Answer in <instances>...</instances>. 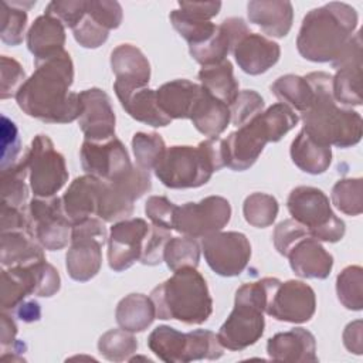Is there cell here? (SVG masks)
Here are the masks:
<instances>
[{"label":"cell","instance_id":"obj_1","mask_svg":"<svg viewBox=\"0 0 363 363\" xmlns=\"http://www.w3.org/2000/svg\"><path fill=\"white\" fill-rule=\"evenodd\" d=\"M34 65V72L16 95L18 108L45 123H69L78 119L82 102L79 94L69 91L74 82V64L69 54L64 50Z\"/></svg>","mask_w":363,"mask_h":363},{"label":"cell","instance_id":"obj_2","mask_svg":"<svg viewBox=\"0 0 363 363\" xmlns=\"http://www.w3.org/2000/svg\"><path fill=\"white\" fill-rule=\"evenodd\" d=\"M309 82L313 99L302 112L305 133L319 145L350 147L360 142L363 133L362 116L352 109L342 108L332 94V75L323 71L305 77Z\"/></svg>","mask_w":363,"mask_h":363},{"label":"cell","instance_id":"obj_3","mask_svg":"<svg viewBox=\"0 0 363 363\" xmlns=\"http://www.w3.org/2000/svg\"><path fill=\"white\" fill-rule=\"evenodd\" d=\"M357 27V13L347 4L330 1L312 9L302 20L296 48L312 62H332L349 44Z\"/></svg>","mask_w":363,"mask_h":363},{"label":"cell","instance_id":"obj_4","mask_svg":"<svg viewBox=\"0 0 363 363\" xmlns=\"http://www.w3.org/2000/svg\"><path fill=\"white\" fill-rule=\"evenodd\" d=\"M227 166L225 140L207 138L197 146L166 147L155 167V176L169 189H194L206 184L214 172Z\"/></svg>","mask_w":363,"mask_h":363},{"label":"cell","instance_id":"obj_5","mask_svg":"<svg viewBox=\"0 0 363 363\" xmlns=\"http://www.w3.org/2000/svg\"><path fill=\"white\" fill-rule=\"evenodd\" d=\"M157 319H176L201 325L213 312V299L203 275L196 268H182L150 292Z\"/></svg>","mask_w":363,"mask_h":363},{"label":"cell","instance_id":"obj_6","mask_svg":"<svg viewBox=\"0 0 363 363\" xmlns=\"http://www.w3.org/2000/svg\"><path fill=\"white\" fill-rule=\"evenodd\" d=\"M269 277L241 285L234 298V309L221 325L217 337L228 350H244L257 343L265 328V305Z\"/></svg>","mask_w":363,"mask_h":363},{"label":"cell","instance_id":"obj_7","mask_svg":"<svg viewBox=\"0 0 363 363\" xmlns=\"http://www.w3.org/2000/svg\"><path fill=\"white\" fill-rule=\"evenodd\" d=\"M286 207L292 218L302 224L312 238L325 242H337L343 238L345 223L332 211L329 199L320 189L312 186L292 189Z\"/></svg>","mask_w":363,"mask_h":363},{"label":"cell","instance_id":"obj_8","mask_svg":"<svg viewBox=\"0 0 363 363\" xmlns=\"http://www.w3.org/2000/svg\"><path fill=\"white\" fill-rule=\"evenodd\" d=\"M60 274L47 259L3 268L1 309L14 311L28 295L50 298L60 291Z\"/></svg>","mask_w":363,"mask_h":363},{"label":"cell","instance_id":"obj_9","mask_svg":"<svg viewBox=\"0 0 363 363\" xmlns=\"http://www.w3.org/2000/svg\"><path fill=\"white\" fill-rule=\"evenodd\" d=\"M106 238V227L98 217H88L72 224L65 267L74 281L85 282L99 272L102 265V247Z\"/></svg>","mask_w":363,"mask_h":363},{"label":"cell","instance_id":"obj_10","mask_svg":"<svg viewBox=\"0 0 363 363\" xmlns=\"http://www.w3.org/2000/svg\"><path fill=\"white\" fill-rule=\"evenodd\" d=\"M152 189L147 170L132 166L118 179L101 182L96 217L104 223H116L128 218L133 211V203Z\"/></svg>","mask_w":363,"mask_h":363},{"label":"cell","instance_id":"obj_11","mask_svg":"<svg viewBox=\"0 0 363 363\" xmlns=\"http://www.w3.org/2000/svg\"><path fill=\"white\" fill-rule=\"evenodd\" d=\"M28 170L30 189L35 197H51L68 180L64 156L47 135H37L23 157Z\"/></svg>","mask_w":363,"mask_h":363},{"label":"cell","instance_id":"obj_12","mask_svg":"<svg viewBox=\"0 0 363 363\" xmlns=\"http://www.w3.org/2000/svg\"><path fill=\"white\" fill-rule=\"evenodd\" d=\"M27 216L31 235L44 250L58 251L71 241L72 224L64 211L62 199L34 196L28 201Z\"/></svg>","mask_w":363,"mask_h":363},{"label":"cell","instance_id":"obj_13","mask_svg":"<svg viewBox=\"0 0 363 363\" xmlns=\"http://www.w3.org/2000/svg\"><path fill=\"white\" fill-rule=\"evenodd\" d=\"M315 309L316 296L308 284L296 279L281 282L278 278H269L267 315L281 322L305 323L315 315Z\"/></svg>","mask_w":363,"mask_h":363},{"label":"cell","instance_id":"obj_14","mask_svg":"<svg viewBox=\"0 0 363 363\" xmlns=\"http://www.w3.org/2000/svg\"><path fill=\"white\" fill-rule=\"evenodd\" d=\"M231 218V206L221 196H208L199 203H184L176 207L173 230L191 237L204 238L221 231Z\"/></svg>","mask_w":363,"mask_h":363},{"label":"cell","instance_id":"obj_15","mask_svg":"<svg viewBox=\"0 0 363 363\" xmlns=\"http://www.w3.org/2000/svg\"><path fill=\"white\" fill-rule=\"evenodd\" d=\"M201 250L208 267L221 277H237L248 265L251 244L238 231H217L201 240Z\"/></svg>","mask_w":363,"mask_h":363},{"label":"cell","instance_id":"obj_16","mask_svg":"<svg viewBox=\"0 0 363 363\" xmlns=\"http://www.w3.org/2000/svg\"><path fill=\"white\" fill-rule=\"evenodd\" d=\"M336 69L332 77V94L339 105H362V37L354 33L349 44L330 62Z\"/></svg>","mask_w":363,"mask_h":363},{"label":"cell","instance_id":"obj_17","mask_svg":"<svg viewBox=\"0 0 363 363\" xmlns=\"http://www.w3.org/2000/svg\"><path fill=\"white\" fill-rule=\"evenodd\" d=\"M79 159L86 174L105 182L121 177L133 166L125 145L116 136L104 142L84 140Z\"/></svg>","mask_w":363,"mask_h":363},{"label":"cell","instance_id":"obj_18","mask_svg":"<svg viewBox=\"0 0 363 363\" xmlns=\"http://www.w3.org/2000/svg\"><path fill=\"white\" fill-rule=\"evenodd\" d=\"M150 225L143 218H125L111 227L108 237V264L115 272L130 268L140 259Z\"/></svg>","mask_w":363,"mask_h":363},{"label":"cell","instance_id":"obj_19","mask_svg":"<svg viewBox=\"0 0 363 363\" xmlns=\"http://www.w3.org/2000/svg\"><path fill=\"white\" fill-rule=\"evenodd\" d=\"M261 113L248 123L240 126L235 132H231L227 139H224L227 149V166L231 170L242 172L250 169L262 153L265 145L271 142L268 128Z\"/></svg>","mask_w":363,"mask_h":363},{"label":"cell","instance_id":"obj_20","mask_svg":"<svg viewBox=\"0 0 363 363\" xmlns=\"http://www.w3.org/2000/svg\"><path fill=\"white\" fill-rule=\"evenodd\" d=\"M82 112L78 118L85 140L104 142L115 136V112L109 95L99 88H89L79 92Z\"/></svg>","mask_w":363,"mask_h":363},{"label":"cell","instance_id":"obj_21","mask_svg":"<svg viewBox=\"0 0 363 363\" xmlns=\"http://www.w3.org/2000/svg\"><path fill=\"white\" fill-rule=\"evenodd\" d=\"M248 33L250 30L242 18L230 17L217 26L216 33L208 40L197 45H189V52L200 65H214L227 60L228 52Z\"/></svg>","mask_w":363,"mask_h":363},{"label":"cell","instance_id":"obj_22","mask_svg":"<svg viewBox=\"0 0 363 363\" xmlns=\"http://www.w3.org/2000/svg\"><path fill=\"white\" fill-rule=\"evenodd\" d=\"M113 91L122 108L133 119L153 128L170 125L172 119L160 109L155 89L115 81Z\"/></svg>","mask_w":363,"mask_h":363},{"label":"cell","instance_id":"obj_23","mask_svg":"<svg viewBox=\"0 0 363 363\" xmlns=\"http://www.w3.org/2000/svg\"><path fill=\"white\" fill-rule=\"evenodd\" d=\"M231 52L245 74L259 75L278 62L281 48L278 43L250 31L234 45Z\"/></svg>","mask_w":363,"mask_h":363},{"label":"cell","instance_id":"obj_24","mask_svg":"<svg viewBox=\"0 0 363 363\" xmlns=\"http://www.w3.org/2000/svg\"><path fill=\"white\" fill-rule=\"evenodd\" d=\"M292 271L301 278L325 279L333 267V257L320 241L306 235L301 238L286 254Z\"/></svg>","mask_w":363,"mask_h":363},{"label":"cell","instance_id":"obj_25","mask_svg":"<svg viewBox=\"0 0 363 363\" xmlns=\"http://www.w3.org/2000/svg\"><path fill=\"white\" fill-rule=\"evenodd\" d=\"M267 353L278 362H318L315 336L303 328H294L269 337Z\"/></svg>","mask_w":363,"mask_h":363},{"label":"cell","instance_id":"obj_26","mask_svg":"<svg viewBox=\"0 0 363 363\" xmlns=\"http://www.w3.org/2000/svg\"><path fill=\"white\" fill-rule=\"evenodd\" d=\"M247 14L264 34L282 38L292 27L294 7L286 0H252L247 4Z\"/></svg>","mask_w":363,"mask_h":363},{"label":"cell","instance_id":"obj_27","mask_svg":"<svg viewBox=\"0 0 363 363\" xmlns=\"http://www.w3.org/2000/svg\"><path fill=\"white\" fill-rule=\"evenodd\" d=\"M65 26L54 16L43 14L34 20L27 31V48L34 62L47 60L64 51Z\"/></svg>","mask_w":363,"mask_h":363},{"label":"cell","instance_id":"obj_28","mask_svg":"<svg viewBox=\"0 0 363 363\" xmlns=\"http://www.w3.org/2000/svg\"><path fill=\"white\" fill-rule=\"evenodd\" d=\"M101 182L102 180L95 176L84 174L74 179L68 186L62 196V206L71 224L96 216Z\"/></svg>","mask_w":363,"mask_h":363},{"label":"cell","instance_id":"obj_29","mask_svg":"<svg viewBox=\"0 0 363 363\" xmlns=\"http://www.w3.org/2000/svg\"><path fill=\"white\" fill-rule=\"evenodd\" d=\"M189 119L207 138L220 136L231 122L230 106L210 95L203 86L193 104Z\"/></svg>","mask_w":363,"mask_h":363},{"label":"cell","instance_id":"obj_30","mask_svg":"<svg viewBox=\"0 0 363 363\" xmlns=\"http://www.w3.org/2000/svg\"><path fill=\"white\" fill-rule=\"evenodd\" d=\"M111 68L119 82L147 86L150 64L145 54L132 44H121L111 52Z\"/></svg>","mask_w":363,"mask_h":363},{"label":"cell","instance_id":"obj_31","mask_svg":"<svg viewBox=\"0 0 363 363\" xmlns=\"http://www.w3.org/2000/svg\"><path fill=\"white\" fill-rule=\"evenodd\" d=\"M43 250L30 231L0 233V262L3 268L43 261L45 259Z\"/></svg>","mask_w":363,"mask_h":363},{"label":"cell","instance_id":"obj_32","mask_svg":"<svg viewBox=\"0 0 363 363\" xmlns=\"http://www.w3.org/2000/svg\"><path fill=\"white\" fill-rule=\"evenodd\" d=\"M201 89L200 84L189 79H174L156 89L160 109L173 119H189L193 104Z\"/></svg>","mask_w":363,"mask_h":363},{"label":"cell","instance_id":"obj_33","mask_svg":"<svg viewBox=\"0 0 363 363\" xmlns=\"http://www.w3.org/2000/svg\"><path fill=\"white\" fill-rule=\"evenodd\" d=\"M149 349L166 363L190 362V333H183L167 325L155 328L147 337Z\"/></svg>","mask_w":363,"mask_h":363},{"label":"cell","instance_id":"obj_34","mask_svg":"<svg viewBox=\"0 0 363 363\" xmlns=\"http://www.w3.org/2000/svg\"><path fill=\"white\" fill-rule=\"evenodd\" d=\"M289 153L295 166L309 174H322L332 163L330 146L316 143L305 133L303 129L292 140Z\"/></svg>","mask_w":363,"mask_h":363},{"label":"cell","instance_id":"obj_35","mask_svg":"<svg viewBox=\"0 0 363 363\" xmlns=\"http://www.w3.org/2000/svg\"><path fill=\"white\" fill-rule=\"evenodd\" d=\"M115 318L122 329L132 333L143 332L156 318L153 301L143 294H129L119 301Z\"/></svg>","mask_w":363,"mask_h":363},{"label":"cell","instance_id":"obj_36","mask_svg":"<svg viewBox=\"0 0 363 363\" xmlns=\"http://www.w3.org/2000/svg\"><path fill=\"white\" fill-rule=\"evenodd\" d=\"M200 85L214 98L227 104L228 106L237 98L238 81L234 77L233 64L228 60H224L214 65L203 67L199 71Z\"/></svg>","mask_w":363,"mask_h":363},{"label":"cell","instance_id":"obj_37","mask_svg":"<svg viewBox=\"0 0 363 363\" xmlns=\"http://www.w3.org/2000/svg\"><path fill=\"white\" fill-rule=\"evenodd\" d=\"M271 92L281 101V104L301 113L311 106L313 99L312 88L305 77L294 74H286L277 78L271 85Z\"/></svg>","mask_w":363,"mask_h":363},{"label":"cell","instance_id":"obj_38","mask_svg":"<svg viewBox=\"0 0 363 363\" xmlns=\"http://www.w3.org/2000/svg\"><path fill=\"white\" fill-rule=\"evenodd\" d=\"M26 177H28V170L24 160H20L0 172L1 204L27 211L28 186L26 183Z\"/></svg>","mask_w":363,"mask_h":363},{"label":"cell","instance_id":"obj_39","mask_svg":"<svg viewBox=\"0 0 363 363\" xmlns=\"http://www.w3.org/2000/svg\"><path fill=\"white\" fill-rule=\"evenodd\" d=\"M35 1H0V37L7 45L16 47L23 43L27 26V10Z\"/></svg>","mask_w":363,"mask_h":363},{"label":"cell","instance_id":"obj_40","mask_svg":"<svg viewBox=\"0 0 363 363\" xmlns=\"http://www.w3.org/2000/svg\"><path fill=\"white\" fill-rule=\"evenodd\" d=\"M163 261L173 272L182 268H197L200 244L191 237H172L164 247Z\"/></svg>","mask_w":363,"mask_h":363},{"label":"cell","instance_id":"obj_41","mask_svg":"<svg viewBox=\"0 0 363 363\" xmlns=\"http://www.w3.org/2000/svg\"><path fill=\"white\" fill-rule=\"evenodd\" d=\"M99 353L109 362L130 360L138 350V340L125 329H111L98 340Z\"/></svg>","mask_w":363,"mask_h":363},{"label":"cell","instance_id":"obj_42","mask_svg":"<svg viewBox=\"0 0 363 363\" xmlns=\"http://www.w3.org/2000/svg\"><path fill=\"white\" fill-rule=\"evenodd\" d=\"M336 294L339 302L350 311L363 308V269L349 265L336 278Z\"/></svg>","mask_w":363,"mask_h":363},{"label":"cell","instance_id":"obj_43","mask_svg":"<svg viewBox=\"0 0 363 363\" xmlns=\"http://www.w3.org/2000/svg\"><path fill=\"white\" fill-rule=\"evenodd\" d=\"M278 210L277 199L267 193H252L245 197L242 204L245 221L257 228L269 227L275 221Z\"/></svg>","mask_w":363,"mask_h":363},{"label":"cell","instance_id":"obj_44","mask_svg":"<svg viewBox=\"0 0 363 363\" xmlns=\"http://www.w3.org/2000/svg\"><path fill=\"white\" fill-rule=\"evenodd\" d=\"M332 203L347 216H359L363 211V180L360 177L337 180L332 189Z\"/></svg>","mask_w":363,"mask_h":363},{"label":"cell","instance_id":"obj_45","mask_svg":"<svg viewBox=\"0 0 363 363\" xmlns=\"http://www.w3.org/2000/svg\"><path fill=\"white\" fill-rule=\"evenodd\" d=\"M132 149L139 167L150 172L155 170L166 150L163 138L156 132H138L132 138Z\"/></svg>","mask_w":363,"mask_h":363},{"label":"cell","instance_id":"obj_46","mask_svg":"<svg viewBox=\"0 0 363 363\" xmlns=\"http://www.w3.org/2000/svg\"><path fill=\"white\" fill-rule=\"evenodd\" d=\"M169 18L174 30L189 43V45H197L204 43L217 30V26L214 23L190 18L184 16L179 9L172 10Z\"/></svg>","mask_w":363,"mask_h":363},{"label":"cell","instance_id":"obj_47","mask_svg":"<svg viewBox=\"0 0 363 363\" xmlns=\"http://www.w3.org/2000/svg\"><path fill=\"white\" fill-rule=\"evenodd\" d=\"M262 119L268 128L271 142H278L292 128L296 126L299 118L289 106L278 102L262 111Z\"/></svg>","mask_w":363,"mask_h":363},{"label":"cell","instance_id":"obj_48","mask_svg":"<svg viewBox=\"0 0 363 363\" xmlns=\"http://www.w3.org/2000/svg\"><path fill=\"white\" fill-rule=\"evenodd\" d=\"M262 111H264V99L258 92L252 89L240 91L234 102L230 105L231 123L240 128L248 123L250 121H252Z\"/></svg>","mask_w":363,"mask_h":363},{"label":"cell","instance_id":"obj_49","mask_svg":"<svg viewBox=\"0 0 363 363\" xmlns=\"http://www.w3.org/2000/svg\"><path fill=\"white\" fill-rule=\"evenodd\" d=\"M86 14L109 31L118 28L123 17L121 4L112 0H88Z\"/></svg>","mask_w":363,"mask_h":363},{"label":"cell","instance_id":"obj_50","mask_svg":"<svg viewBox=\"0 0 363 363\" xmlns=\"http://www.w3.org/2000/svg\"><path fill=\"white\" fill-rule=\"evenodd\" d=\"M86 13V0H55L47 4L45 14L57 17L71 30L84 18Z\"/></svg>","mask_w":363,"mask_h":363},{"label":"cell","instance_id":"obj_51","mask_svg":"<svg viewBox=\"0 0 363 363\" xmlns=\"http://www.w3.org/2000/svg\"><path fill=\"white\" fill-rule=\"evenodd\" d=\"M172 238L170 230L157 227V225H150V231L145 240L142 255H140V262L143 265H157L163 261L164 255V247L167 241Z\"/></svg>","mask_w":363,"mask_h":363},{"label":"cell","instance_id":"obj_52","mask_svg":"<svg viewBox=\"0 0 363 363\" xmlns=\"http://www.w3.org/2000/svg\"><path fill=\"white\" fill-rule=\"evenodd\" d=\"M72 34L75 41L84 48H98L108 40L109 30L98 24L85 13L84 18L72 28Z\"/></svg>","mask_w":363,"mask_h":363},{"label":"cell","instance_id":"obj_53","mask_svg":"<svg viewBox=\"0 0 363 363\" xmlns=\"http://www.w3.org/2000/svg\"><path fill=\"white\" fill-rule=\"evenodd\" d=\"M1 89L0 98L7 99L16 96L21 85L26 82V72L18 61L7 55H1Z\"/></svg>","mask_w":363,"mask_h":363},{"label":"cell","instance_id":"obj_54","mask_svg":"<svg viewBox=\"0 0 363 363\" xmlns=\"http://www.w3.org/2000/svg\"><path fill=\"white\" fill-rule=\"evenodd\" d=\"M309 235L308 234V230L299 224L298 221H295L294 218H289V220H284L281 221L275 230H274V235H272V240H274V245L277 248V251L286 257V254L289 252V250L303 237Z\"/></svg>","mask_w":363,"mask_h":363},{"label":"cell","instance_id":"obj_55","mask_svg":"<svg viewBox=\"0 0 363 363\" xmlns=\"http://www.w3.org/2000/svg\"><path fill=\"white\" fill-rule=\"evenodd\" d=\"M176 204L164 196H150L145 204V213L153 225L173 230Z\"/></svg>","mask_w":363,"mask_h":363},{"label":"cell","instance_id":"obj_56","mask_svg":"<svg viewBox=\"0 0 363 363\" xmlns=\"http://www.w3.org/2000/svg\"><path fill=\"white\" fill-rule=\"evenodd\" d=\"M20 153V138L16 123L7 116H1V170L17 163Z\"/></svg>","mask_w":363,"mask_h":363},{"label":"cell","instance_id":"obj_57","mask_svg":"<svg viewBox=\"0 0 363 363\" xmlns=\"http://www.w3.org/2000/svg\"><path fill=\"white\" fill-rule=\"evenodd\" d=\"M18 230L30 231L27 211L1 204L0 206V233L18 231Z\"/></svg>","mask_w":363,"mask_h":363},{"label":"cell","instance_id":"obj_58","mask_svg":"<svg viewBox=\"0 0 363 363\" xmlns=\"http://www.w3.org/2000/svg\"><path fill=\"white\" fill-rule=\"evenodd\" d=\"M221 9V1H179V10L196 20L210 21L218 14Z\"/></svg>","mask_w":363,"mask_h":363},{"label":"cell","instance_id":"obj_59","mask_svg":"<svg viewBox=\"0 0 363 363\" xmlns=\"http://www.w3.org/2000/svg\"><path fill=\"white\" fill-rule=\"evenodd\" d=\"M362 320H353L347 323V326L343 330V343L345 347L354 353V354H362L363 352V340H362Z\"/></svg>","mask_w":363,"mask_h":363},{"label":"cell","instance_id":"obj_60","mask_svg":"<svg viewBox=\"0 0 363 363\" xmlns=\"http://www.w3.org/2000/svg\"><path fill=\"white\" fill-rule=\"evenodd\" d=\"M17 335V325L14 322V319L6 312L1 311L0 315V345L1 349H7V347H13L17 343L16 339Z\"/></svg>","mask_w":363,"mask_h":363},{"label":"cell","instance_id":"obj_61","mask_svg":"<svg viewBox=\"0 0 363 363\" xmlns=\"http://www.w3.org/2000/svg\"><path fill=\"white\" fill-rule=\"evenodd\" d=\"M14 313L18 319H21L23 322H35V320H40L41 318V309H40V305L37 301H24L21 302L16 309H14Z\"/></svg>","mask_w":363,"mask_h":363}]
</instances>
